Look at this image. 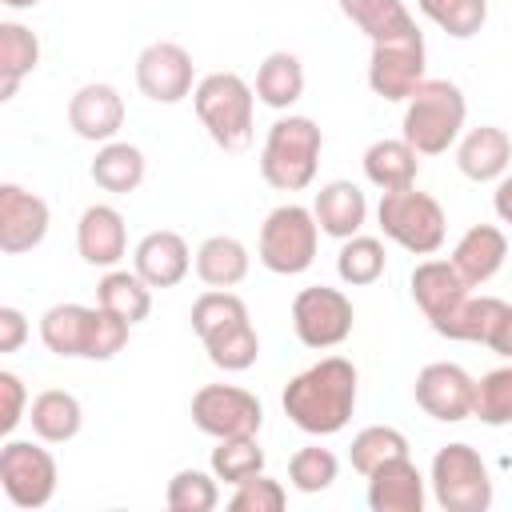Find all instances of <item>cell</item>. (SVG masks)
<instances>
[{
  "label": "cell",
  "mask_w": 512,
  "mask_h": 512,
  "mask_svg": "<svg viewBox=\"0 0 512 512\" xmlns=\"http://www.w3.org/2000/svg\"><path fill=\"white\" fill-rule=\"evenodd\" d=\"M128 332H132V324H128V320H120L116 312H108V308H100V304H96V324H92L88 360H112V356L128 344Z\"/></svg>",
  "instance_id": "obj_43"
},
{
  "label": "cell",
  "mask_w": 512,
  "mask_h": 512,
  "mask_svg": "<svg viewBox=\"0 0 512 512\" xmlns=\"http://www.w3.org/2000/svg\"><path fill=\"white\" fill-rule=\"evenodd\" d=\"M312 216H316V224H320L324 236L348 240V236H356L364 228L368 200H364L360 184H352V180H328L316 192V200H312Z\"/></svg>",
  "instance_id": "obj_23"
},
{
  "label": "cell",
  "mask_w": 512,
  "mask_h": 512,
  "mask_svg": "<svg viewBox=\"0 0 512 512\" xmlns=\"http://www.w3.org/2000/svg\"><path fill=\"white\" fill-rule=\"evenodd\" d=\"M324 152V132L312 116H280L260 148V176L276 192H300L316 180Z\"/></svg>",
  "instance_id": "obj_3"
},
{
  "label": "cell",
  "mask_w": 512,
  "mask_h": 512,
  "mask_svg": "<svg viewBox=\"0 0 512 512\" xmlns=\"http://www.w3.org/2000/svg\"><path fill=\"white\" fill-rule=\"evenodd\" d=\"M284 504H288L284 484L272 480V476H264V472L252 476V480H244V484H236V492L228 500L232 512H280Z\"/></svg>",
  "instance_id": "obj_42"
},
{
  "label": "cell",
  "mask_w": 512,
  "mask_h": 512,
  "mask_svg": "<svg viewBox=\"0 0 512 512\" xmlns=\"http://www.w3.org/2000/svg\"><path fill=\"white\" fill-rule=\"evenodd\" d=\"M4 8H12V12H28V8H36L40 0H0Z\"/></svg>",
  "instance_id": "obj_48"
},
{
  "label": "cell",
  "mask_w": 512,
  "mask_h": 512,
  "mask_svg": "<svg viewBox=\"0 0 512 512\" xmlns=\"http://www.w3.org/2000/svg\"><path fill=\"white\" fill-rule=\"evenodd\" d=\"M368 508L372 512H424V476L408 456L380 464L368 476Z\"/></svg>",
  "instance_id": "obj_20"
},
{
  "label": "cell",
  "mask_w": 512,
  "mask_h": 512,
  "mask_svg": "<svg viewBox=\"0 0 512 512\" xmlns=\"http://www.w3.org/2000/svg\"><path fill=\"white\" fill-rule=\"evenodd\" d=\"M76 252L92 268H116L128 252V224L112 204H88L76 220Z\"/></svg>",
  "instance_id": "obj_16"
},
{
  "label": "cell",
  "mask_w": 512,
  "mask_h": 512,
  "mask_svg": "<svg viewBox=\"0 0 512 512\" xmlns=\"http://www.w3.org/2000/svg\"><path fill=\"white\" fill-rule=\"evenodd\" d=\"M52 212L44 196L28 192L24 184H0V252L20 256L44 244Z\"/></svg>",
  "instance_id": "obj_14"
},
{
  "label": "cell",
  "mask_w": 512,
  "mask_h": 512,
  "mask_svg": "<svg viewBox=\"0 0 512 512\" xmlns=\"http://www.w3.org/2000/svg\"><path fill=\"white\" fill-rule=\"evenodd\" d=\"M356 392H360L356 364L344 356H324L284 384L280 404L300 432L336 436L356 412Z\"/></svg>",
  "instance_id": "obj_1"
},
{
  "label": "cell",
  "mask_w": 512,
  "mask_h": 512,
  "mask_svg": "<svg viewBox=\"0 0 512 512\" xmlns=\"http://www.w3.org/2000/svg\"><path fill=\"white\" fill-rule=\"evenodd\" d=\"M68 128L80 140L108 144L124 128V96L112 84H80L68 100Z\"/></svg>",
  "instance_id": "obj_15"
},
{
  "label": "cell",
  "mask_w": 512,
  "mask_h": 512,
  "mask_svg": "<svg viewBox=\"0 0 512 512\" xmlns=\"http://www.w3.org/2000/svg\"><path fill=\"white\" fill-rule=\"evenodd\" d=\"M92 324H96V308H88V304H52L40 316V340L60 360H88Z\"/></svg>",
  "instance_id": "obj_22"
},
{
  "label": "cell",
  "mask_w": 512,
  "mask_h": 512,
  "mask_svg": "<svg viewBox=\"0 0 512 512\" xmlns=\"http://www.w3.org/2000/svg\"><path fill=\"white\" fill-rule=\"evenodd\" d=\"M96 304L116 312L120 320L128 324H140L148 312H152V284L132 268H108L96 284Z\"/></svg>",
  "instance_id": "obj_29"
},
{
  "label": "cell",
  "mask_w": 512,
  "mask_h": 512,
  "mask_svg": "<svg viewBox=\"0 0 512 512\" xmlns=\"http://www.w3.org/2000/svg\"><path fill=\"white\" fill-rule=\"evenodd\" d=\"M56 456L32 440H4L0 448V488L16 508H44L56 496Z\"/></svg>",
  "instance_id": "obj_8"
},
{
  "label": "cell",
  "mask_w": 512,
  "mask_h": 512,
  "mask_svg": "<svg viewBox=\"0 0 512 512\" xmlns=\"http://www.w3.org/2000/svg\"><path fill=\"white\" fill-rule=\"evenodd\" d=\"M456 168L476 180L492 184L512 168V136L496 124H476L456 140Z\"/></svg>",
  "instance_id": "obj_18"
},
{
  "label": "cell",
  "mask_w": 512,
  "mask_h": 512,
  "mask_svg": "<svg viewBox=\"0 0 512 512\" xmlns=\"http://www.w3.org/2000/svg\"><path fill=\"white\" fill-rule=\"evenodd\" d=\"M196 276L208 288H236L248 276V248L236 236H208L196 248Z\"/></svg>",
  "instance_id": "obj_31"
},
{
  "label": "cell",
  "mask_w": 512,
  "mask_h": 512,
  "mask_svg": "<svg viewBox=\"0 0 512 512\" xmlns=\"http://www.w3.org/2000/svg\"><path fill=\"white\" fill-rule=\"evenodd\" d=\"M484 348H492L496 356H504V360H512V304L504 308V316L496 320V328H492V336H488V344Z\"/></svg>",
  "instance_id": "obj_46"
},
{
  "label": "cell",
  "mask_w": 512,
  "mask_h": 512,
  "mask_svg": "<svg viewBox=\"0 0 512 512\" xmlns=\"http://www.w3.org/2000/svg\"><path fill=\"white\" fill-rule=\"evenodd\" d=\"M428 484H432V496H436V504L444 512H488L492 508V476H488V464L464 440L444 444L432 456Z\"/></svg>",
  "instance_id": "obj_7"
},
{
  "label": "cell",
  "mask_w": 512,
  "mask_h": 512,
  "mask_svg": "<svg viewBox=\"0 0 512 512\" xmlns=\"http://www.w3.org/2000/svg\"><path fill=\"white\" fill-rule=\"evenodd\" d=\"M240 320H248V304H244L232 288H208V292H200L196 304H192V332L200 336V344H204L208 336H216V332L240 324Z\"/></svg>",
  "instance_id": "obj_37"
},
{
  "label": "cell",
  "mask_w": 512,
  "mask_h": 512,
  "mask_svg": "<svg viewBox=\"0 0 512 512\" xmlns=\"http://www.w3.org/2000/svg\"><path fill=\"white\" fill-rule=\"evenodd\" d=\"M40 64V40L32 28L4 20L0 24V100H12L20 80L32 76Z\"/></svg>",
  "instance_id": "obj_30"
},
{
  "label": "cell",
  "mask_w": 512,
  "mask_h": 512,
  "mask_svg": "<svg viewBox=\"0 0 512 512\" xmlns=\"http://www.w3.org/2000/svg\"><path fill=\"white\" fill-rule=\"evenodd\" d=\"M340 476V460L336 452L320 448V444H308V448H296L292 460H288V480L296 492H324L332 488V480Z\"/></svg>",
  "instance_id": "obj_41"
},
{
  "label": "cell",
  "mask_w": 512,
  "mask_h": 512,
  "mask_svg": "<svg viewBox=\"0 0 512 512\" xmlns=\"http://www.w3.org/2000/svg\"><path fill=\"white\" fill-rule=\"evenodd\" d=\"M192 108L212 136L216 148L224 152H244L252 144V108H256V88L240 72H208L192 88Z\"/></svg>",
  "instance_id": "obj_4"
},
{
  "label": "cell",
  "mask_w": 512,
  "mask_h": 512,
  "mask_svg": "<svg viewBox=\"0 0 512 512\" xmlns=\"http://www.w3.org/2000/svg\"><path fill=\"white\" fill-rule=\"evenodd\" d=\"M136 88L152 104H180L196 88V64L192 52L176 40H152L136 56Z\"/></svg>",
  "instance_id": "obj_12"
},
{
  "label": "cell",
  "mask_w": 512,
  "mask_h": 512,
  "mask_svg": "<svg viewBox=\"0 0 512 512\" xmlns=\"http://www.w3.org/2000/svg\"><path fill=\"white\" fill-rule=\"evenodd\" d=\"M364 176H368V184H376L380 192L412 188L416 176H420V152H416L404 136H396V140L384 136V140L368 144V152H364Z\"/></svg>",
  "instance_id": "obj_24"
},
{
  "label": "cell",
  "mask_w": 512,
  "mask_h": 512,
  "mask_svg": "<svg viewBox=\"0 0 512 512\" xmlns=\"http://www.w3.org/2000/svg\"><path fill=\"white\" fill-rule=\"evenodd\" d=\"M316 244H320V224H316L312 208H304V204H280L260 224L256 256L276 276H300V272L312 268Z\"/></svg>",
  "instance_id": "obj_6"
},
{
  "label": "cell",
  "mask_w": 512,
  "mask_h": 512,
  "mask_svg": "<svg viewBox=\"0 0 512 512\" xmlns=\"http://www.w3.org/2000/svg\"><path fill=\"white\" fill-rule=\"evenodd\" d=\"M408 288H412L416 308L428 316V324H436V320H444V316L468 296L472 284L456 272L452 260H420V264L412 268Z\"/></svg>",
  "instance_id": "obj_19"
},
{
  "label": "cell",
  "mask_w": 512,
  "mask_h": 512,
  "mask_svg": "<svg viewBox=\"0 0 512 512\" xmlns=\"http://www.w3.org/2000/svg\"><path fill=\"white\" fill-rule=\"evenodd\" d=\"M492 208L500 216V224H512V172H504L496 180V192H492Z\"/></svg>",
  "instance_id": "obj_47"
},
{
  "label": "cell",
  "mask_w": 512,
  "mask_h": 512,
  "mask_svg": "<svg viewBox=\"0 0 512 512\" xmlns=\"http://www.w3.org/2000/svg\"><path fill=\"white\" fill-rule=\"evenodd\" d=\"M192 424L204 436H212V440H224V436H256L260 424H264V404L248 388H236V384H204L192 396Z\"/></svg>",
  "instance_id": "obj_10"
},
{
  "label": "cell",
  "mask_w": 512,
  "mask_h": 512,
  "mask_svg": "<svg viewBox=\"0 0 512 512\" xmlns=\"http://www.w3.org/2000/svg\"><path fill=\"white\" fill-rule=\"evenodd\" d=\"M212 472H216V480H224V484H244V480H252V476H260L264 472V448H260V440L256 436H224V440H216V448H212Z\"/></svg>",
  "instance_id": "obj_35"
},
{
  "label": "cell",
  "mask_w": 512,
  "mask_h": 512,
  "mask_svg": "<svg viewBox=\"0 0 512 512\" xmlns=\"http://www.w3.org/2000/svg\"><path fill=\"white\" fill-rule=\"evenodd\" d=\"M396 456H408V436L392 424H368L352 436V448H348V460L360 476H372L380 464L396 460Z\"/></svg>",
  "instance_id": "obj_34"
},
{
  "label": "cell",
  "mask_w": 512,
  "mask_h": 512,
  "mask_svg": "<svg viewBox=\"0 0 512 512\" xmlns=\"http://www.w3.org/2000/svg\"><path fill=\"white\" fill-rule=\"evenodd\" d=\"M28 340V316L12 304L0 308V352H20V344Z\"/></svg>",
  "instance_id": "obj_45"
},
{
  "label": "cell",
  "mask_w": 512,
  "mask_h": 512,
  "mask_svg": "<svg viewBox=\"0 0 512 512\" xmlns=\"http://www.w3.org/2000/svg\"><path fill=\"white\" fill-rule=\"evenodd\" d=\"M384 264H388V256H384V244H380L376 236H364V232H356V236L340 240L336 276H340L348 288H364V284H376V280L384 276Z\"/></svg>",
  "instance_id": "obj_33"
},
{
  "label": "cell",
  "mask_w": 512,
  "mask_h": 512,
  "mask_svg": "<svg viewBox=\"0 0 512 512\" xmlns=\"http://www.w3.org/2000/svg\"><path fill=\"white\" fill-rule=\"evenodd\" d=\"M472 416L488 428H504L512 424V364L504 368H492L476 380V404H472Z\"/></svg>",
  "instance_id": "obj_40"
},
{
  "label": "cell",
  "mask_w": 512,
  "mask_h": 512,
  "mask_svg": "<svg viewBox=\"0 0 512 512\" xmlns=\"http://www.w3.org/2000/svg\"><path fill=\"white\" fill-rule=\"evenodd\" d=\"M452 264H456V272L476 288V284H488L500 268H504V260H508V236L496 228V224H472L460 240H456V248H452V256H448Z\"/></svg>",
  "instance_id": "obj_21"
},
{
  "label": "cell",
  "mask_w": 512,
  "mask_h": 512,
  "mask_svg": "<svg viewBox=\"0 0 512 512\" xmlns=\"http://www.w3.org/2000/svg\"><path fill=\"white\" fill-rule=\"evenodd\" d=\"M376 224H380V232L392 244H400L412 256L440 252V244L448 236V220H444L440 200L428 196V192H420L416 184L412 188L384 192L380 204H376Z\"/></svg>",
  "instance_id": "obj_5"
},
{
  "label": "cell",
  "mask_w": 512,
  "mask_h": 512,
  "mask_svg": "<svg viewBox=\"0 0 512 512\" xmlns=\"http://www.w3.org/2000/svg\"><path fill=\"white\" fill-rule=\"evenodd\" d=\"M92 180L104 188V192H116V196H128L144 184V172H148V160L136 144L128 140H108L100 144L96 160H92Z\"/></svg>",
  "instance_id": "obj_27"
},
{
  "label": "cell",
  "mask_w": 512,
  "mask_h": 512,
  "mask_svg": "<svg viewBox=\"0 0 512 512\" xmlns=\"http://www.w3.org/2000/svg\"><path fill=\"white\" fill-rule=\"evenodd\" d=\"M424 60H428V48L420 28L392 40H376L368 60V88L380 100H408L424 80Z\"/></svg>",
  "instance_id": "obj_11"
},
{
  "label": "cell",
  "mask_w": 512,
  "mask_h": 512,
  "mask_svg": "<svg viewBox=\"0 0 512 512\" xmlns=\"http://www.w3.org/2000/svg\"><path fill=\"white\" fill-rule=\"evenodd\" d=\"M416 8L452 40H468L488 20V0H416Z\"/></svg>",
  "instance_id": "obj_38"
},
{
  "label": "cell",
  "mask_w": 512,
  "mask_h": 512,
  "mask_svg": "<svg viewBox=\"0 0 512 512\" xmlns=\"http://www.w3.org/2000/svg\"><path fill=\"white\" fill-rule=\"evenodd\" d=\"M256 96H260V104H268L276 112L292 108L304 96V64H300V56L284 52V48L268 52L260 60V68H256Z\"/></svg>",
  "instance_id": "obj_28"
},
{
  "label": "cell",
  "mask_w": 512,
  "mask_h": 512,
  "mask_svg": "<svg viewBox=\"0 0 512 512\" xmlns=\"http://www.w3.org/2000/svg\"><path fill=\"white\" fill-rule=\"evenodd\" d=\"M504 300L500 296H464L444 320H436L432 324V332L436 336H444V340H464V344H488V336H492V328H496V320L504 316Z\"/></svg>",
  "instance_id": "obj_26"
},
{
  "label": "cell",
  "mask_w": 512,
  "mask_h": 512,
  "mask_svg": "<svg viewBox=\"0 0 512 512\" xmlns=\"http://www.w3.org/2000/svg\"><path fill=\"white\" fill-rule=\"evenodd\" d=\"M192 252H188V240L172 228H156L148 236H140L136 252H132V268L152 284V288H176L188 268H192Z\"/></svg>",
  "instance_id": "obj_17"
},
{
  "label": "cell",
  "mask_w": 512,
  "mask_h": 512,
  "mask_svg": "<svg viewBox=\"0 0 512 512\" xmlns=\"http://www.w3.org/2000/svg\"><path fill=\"white\" fill-rule=\"evenodd\" d=\"M204 352H208V360L220 372H248L256 364V356H260V336H256L252 320H240V324L208 336L204 340Z\"/></svg>",
  "instance_id": "obj_36"
},
{
  "label": "cell",
  "mask_w": 512,
  "mask_h": 512,
  "mask_svg": "<svg viewBox=\"0 0 512 512\" xmlns=\"http://www.w3.org/2000/svg\"><path fill=\"white\" fill-rule=\"evenodd\" d=\"M468 100L452 80H420L416 92L404 100V124L400 136L420 156H440L464 136Z\"/></svg>",
  "instance_id": "obj_2"
},
{
  "label": "cell",
  "mask_w": 512,
  "mask_h": 512,
  "mask_svg": "<svg viewBox=\"0 0 512 512\" xmlns=\"http://www.w3.org/2000/svg\"><path fill=\"white\" fill-rule=\"evenodd\" d=\"M412 396L416 404L440 420V424H460L472 416V404H476V380L452 364V360H436V364H424L416 372V384H412Z\"/></svg>",
  "instance_id": "obj_13"
},
{
  "label": "cell",
  "mask_w": 512,
  "mask_h": 512,
  "mask_svg": "<svg viewBox=\"0 0 512 512\" xmlns=\"http://www.w3.org/2000/svg\"><path fill=\"white\" fill-rule=\"evenodd\" d=\"M340 12L376 44V40H392L404 32H416L412 12L404 8V0H340Z\"/></svg>",
  "instance_id": "obj_32"
},
{
  "label": "cell",
  "mask_w": 512,
  "mask_h": 512,
  "mask_svg": "<svg viewBox=\"0 0 512 512\" xmlns=\"http://www.w3.org/2000/svg\"><path fill=\"white\" fill-rule=\"evenodd\" d=\"M352 324H356V312L340 288L312 284V288H300L292 300V328L304 348H316V352L336 348L352 336Z\"/></svg>",
  "instance_id": "obj_9"
},
{
  "label": "cell",
  "mask_w": 512,
  "mask_h": 512,
  "mask_svg": "<svg viewBox=\"0 0 512 512\" xmlns=\"http://www.w3.org/2000/svg\"><path fill=\"white\" fill-rule=\"evenodd\" d=\"M20 420H28V388L16 372L4 368L0 372V432L12 436Z\"/></svg>",
  "instance_id": "obj_44"
},
{
  "label": "cell",
  "mask_w": 512,
  "mask_h": 512,
  "mask_svg": "<svg viewBox=\"0 0 512 512\" xmlns=\"http://www.w3.org/2000/svg\"><path fill=\"white\" fill-rule=\"evenodd\" d=\"M28 424L36 432V440L44 444H68L80 436V424H84V408L72 392L64 388H44L32 404H28Z\"/></svg>",
  "instance_id": "obj_25"
},
{
  "label": "cell",
  "mask_w": 512,
  "mask_h": 512,
  "mask_svg": "<svg viewBox=\"0 0 512 512\" xmlns=\"http://www.w3.org/2000/svg\"><path fill=\"white\" fill-rule=\"evenodd\" d=\"M164 504L172 512H212L220 504V488H216V472H200V468H180L168 488H164Z\"/></svg>",
  "instance_id": "obj_39"
}]
</instances>
